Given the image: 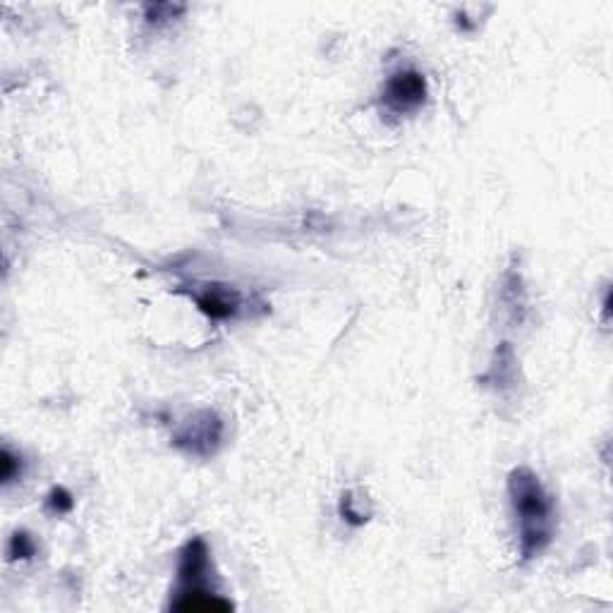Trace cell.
Masks as SVG:
<instances>
[{
  "label": "cell",
  "mask_w": 613,
  "mask_h": 613,
  "mask_svg": "<svg viewBox=\"0 0 613 613\" xmlns=\"http://www.w3.org/2000/svg\"><path fill=\"white\" fill-rule=\"evenodd\" d=\"M508 496H511L515 518H518L520 551L525 561L539 556L551 544L556 530L554 499L546 494L530 467H518L508 477Z\"/></svg>",
  "instance_id": "6da1fadb"
},
{
  "label": "cell",
  "mask_w": 613,
  "mask_h": 613,
  "mask_svg": "<svg viewBox=\"0 0 613 613\" xmlns=\"http://www.w3.org/2000/svg\"><path fill=\"white\" fill-rule=\"evenodd\" d=\"M171 599L173 611H228L233 604L218 594L211 573L209 546L202 537H194L182 546L178 561V585Z\"/></svg>",
  "instance_id": "7a4b0ae2"
},
{
  "label": "cell",
  "mask_w": 613,
  "mask_h": 613,
  "mask_svg": "<svg viewBox=\"0 0 613 613\" xmlns=\"http://www.w3.org/2000/svg\"><path fill=\"white\" fill-rule=\"evenodd\" d=\"M223 422L216 412L199 410L180 424L173 434V446L194 458H211L223 443Z\"/></svg>",
  "instance_id": "3957f363"
},
{
  "label": "cell",
  "mask_w": 613,
  "mask_h": 613,
  "mask_svg": "<svg viewBox=\"0 0 613 613\" xmlns=\"http://www.w3.org/2000/svg\"><path fill=\"white\" fill-rule=\"evenodd\" d=\"M427 101V80L422 72L403 68L393 72L384 87V106L396 115L415 113Z\"/></svg>",
  "instance_id": "277c9868"
},
{
  "label": "cell",
  "mask_w": 613,
  "mask_h": 613,
  "mask_svg": "<svg viewBox=\"0 0 613 613\" xmlns=\"http://www.w3.org/2000/svg\"><path fill=\"white\" fill-rule=\"evenodd\" d=\"M199 312L214 321L233 319L240 312V295L228 285H206L202 293H194Z\"/></svg>",
  "instance_id": "5b68a950"
},
{
  "label": "cell",
  "mask_w": 613,
  "mask_h": 613,
  "mask_svg": "<svg viewBox=\"0 0 613 613\" xmlns=\"http://www.w3.org/2000/svg\"><path fill=\"white\" fill-rule=\"evenodd\" d=\"M34 554H36V544L27 532L12 534L10 544H8V556L10 558H22V561H27V558H32Z\"/></svg>",
  "instance_id": "8992f818"
},
{
  "label": "cell",
  "mask_w": 613,
  "mask_h": 613,
  "mask_svg": "<svg viewBox=\"0 0 613 613\" xmlns=\"http://www.w3.org/2000/svg\"><path fill=\"white\" fill-rule=\"evenodd\" d=\"M185 10L182 5H166V3H159V5H147L144 8V12H147V20L149 22H166V20H173L175 15H180V12Z\"/></svg>",
  "instance_id": "52a82bcc"
},
{
  "label": "cell",
  "mask_w": 613,
  "mask_h": 613,
  "mask_svg": "<svg viewBox=\"0 0 613 613\" xmlns=\"http://www.w3.org/2000/svg\"><path fill=\"white\" fill-rule=\"evenodd\" d=\"M20 472H22L20 458H17V455L12 453L8 446H5V448H3V482H5V484L15 482V479L20 477Z\"/></svg>",
  "instance_id": "ba28073f"
},
{
  "label": "cell",
  "mask_w": 613,
  "mask_h": 613,
  "mask_svg": "<svg viewBox=\"0 0 613 613\" xmlns=\"http://www.w3.org/2000/svg\"><path fill=\"white\" fill-rule=\"evenodd\" d=\"M72 496L65 489H53L51 496H48V508L56 513H68L72 508Z\"/></svg>",
  "instance_id": "9c48e42d"
}]
</instances>
